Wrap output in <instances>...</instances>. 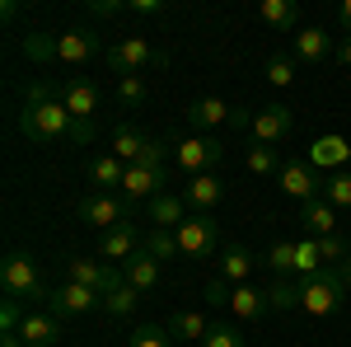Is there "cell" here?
Segmentation results:
<instances>
[{"mask_svg": "<svg viewBox=\"0 0 351 347\" xmlns=\"http://www.w3.org/2000/svg\"><path fill=\"white\" fill-rule=\"evenodd\" d=\"M19 132L43 141V146H56V141H75V117L61 104V85H33L24 99V113H19Z\"/></svg>", "mask_w": 351, "mask_h": 347, "instance_id": "1", "label": "cell"}, {"mask_svg": "<svg viewBox=\"0 0 351 347\" xmlns=\"http://www.w3.org/2000/svg\"><path fill=\"white\" fill-rule=\"evenodd\" d=\"M351 291V263L342 267H324L314 277H300L295 282V295H300V310L314 315V320H328L342 310V295Z\"/></svg>", "mask_w": 351, "mask_h": 347, "instance_id": "2", "label": "cell"}, {"mask_svg": "<svg viewBox=\"0 0 351 347\" xmlns=\"http://www.w3.org/2000/svg\"><path fill=\"white\" fill-rule=\"evenodd\" d=\"M61 104L75 117V146L94 141V117H99V108H104V89L94 80H84V76H75V80L61 85Z\"/></svg>", "mask_w": 351, "mask_h": 347, "instance_id": "3", "label": "cell"}, {"mask_svg": "<svg viewBox=\"0 0 351 347\" xmlns=\"http://www.w3.org/2000/svg\"><path fill=\"white\" fill-rule=\"evenodd\" d=\"M0 287H5L10 300H47V291L38 287V263H33V254H24V249L5 254V263H0Z\"/></svg>", "mask_w": 351, "mask_h": 347, "instance_id": "4", "label": "cell"}, {"mask_svg": "<svg viewBox=\"0 0 351 347\" xmlns=\"http://www.w3.org/2000/svg\"><path fill=\"white\" fill-rule=\"evenodd\" d=\"M28 52H33V56H56V61H89L94 52H108V47L99 43L94 28H71V33H61V38H52V43L33 38Z\"/></svg>", "mask_w": 351, "mask_h": 347, "instance_id": "5", "label": "cell"}, {"mask_svg": "<svg viewBox=\"0 0 351 347\" xmlns=\"http://www.w3.org/2000/svg\"><path fill=\"white\" fill-rule=\"evenodd\" d=\"M178 254H188V258H216V244H220V225L211 212H192L178 230Z\"/></svg>", "mask_w": 351, "mask_h": 347, "instance_id": "6", "label": "cell"}, {"mask_svg": "<svg viewBox=\"0 0 351 347\" xmlns=\"http://www.w3.org/2000/svg\"><path fill=\"white\" fill-rule=\"evenodd\" d=\"M164 66V52H155L145 38H122V43H112L108 52H104V66H108L112 76L122 80V76H141V66Z\"/></svg>", "mask_w": 351, "mask_h": 347, "instance_id": "7", "label": "cell"}, {"mask_svg": "<svg viewBox=\"0 0 351 347\" xmlns=\"http://www.w3.org/2000/svg\"><path fill=\"white\" fill-rule=\"evenodd\" d=\"M225 160V146H220L216 136H183L178 141V150H173V164L183 169V174H216V164Z\"/></svg>", "mask_w": 351, "mask_h": 347, "instance_id": "8", "label": "cell"}, {"mask_svg": "<svg viewBox=\"0 0 351 347\" xmlns=\"http://www.w3.org/2000/svg\"><path fill=\"white\" fill-rule=\"evenodd\" d=\"M80 221L84 225H99V235L104 230H117V225L132 221V202L127 197H112V192H89V197H80Z\"/></svg>", "mask_w": 351, "mask_h": 347, "instance_id": "9", "label": "cell"}, {"mask_svg": "<svg viewBox=\"0 0 351 347\" xmlns=\"http://www.w3.org/2000/svg\"><path fill=\"white\" fill-rule=\"evenodd\" d=\"M276 183H281V192L291 197V202H314V197H324V183L328 179H319V169L309 160H286L281 164V174H276Z\"/></svg>", "mask_w": 351, "mask_h": 347, "instance_id": "10", "label": "cell"}, {"mask_svg": "<svg viewBox=\"0 0 351 347\" xmlns=\"http://www.w3.org/2000/svg\"><path fill=\"white\" fill-rule=\"evenodd\" d=\"M47 310H52L56 320H75V315H94V310H104V295L80 287V282H61L56 291H47Z\"/></svg>", "mask_w": 351, "mask_h": 347, "instance_id": "11", "label": "cell"}, {"mask_svg": "<svg viewBox=\"0 0 351 347\" xmlns=\"http://www.w3.org/2000/svg\"><path fill=\"white\" fill-rule=\"evenodd\" d=\"M169 183V169L164 164H127V179H122V197L127 202H155Z\"/></svg>", "mask_w": 351, "mask_h": 347, "instance_id": "12", "label": "cell"}, {"mask_svg": "<svg viewBox=\"0 0 351 347\" xmlns=\"http://www.w3.org/2000/svg\"><path fill=\"white\" fill-rule=\"evenodd\" d=\"M291 127H295L291 104H267V108H258V113H253L248 136H253V141H263V146H281V141L291 136Z\"/></svg>", "mask_w": 351, "mask_h": 347, "instance_id": "13", "label": "cell"}, {"mask_svg": "<svg viewBox=\"0 0 351 347\" xmlns=\"http://www.w3.org/2000/svg\"><path fill=\"white\" fill-rule=\"evenodd\" d=\"M66 282H80V287H89V291L108 295L112 287H122V267L94 263V258H66Z\"/></svg>", "mask_w": 351, "mask_h": 347, "instance_id": "14", "label": "cell"}, {"mask_svg": "<svg viewBox=\"0 0 351 347\" xmlns=\"http://www.w3.org/2000/svg\"><path fill=\"white\" fill-rule=\"evenodd\" d=\"M136 249H145V235H141V225H132V221L99 235V254H104V263H127Z\"/></svg>", "mask_w": 351, "mask_h": 347, "instance_id": "15", "label": "cell"}, {"mask_svg": "<svg viewBox=\"0 0 351 347\" xmlns=\"http://www.w3.org/2000/svg\"><path fill=\"white\" fill-rule=\"evenodd\" d=\"M145 216H150V230H178L192 216V207L183 192H160L155 202H145Z\"/></svg>", "mask_w": 351, "mask_h": 347, "instance_id": "16", "label": "cell"}, {"mask_svg": "<svg viewBox=\"0 0 351 347\" xmlns=\"http://www.w3.org/2000/svg\"><path fill=\"white\" fill-rule=\"evenodd\" d=\"M234 117H239V108H230L225 99H192V108H188V122L192 127H202V136H216V127H234Z\"/></svg>", "mask_w": 351, "mask_h": 347, "instance_id": "17", "label": "cell"}, {"mask_svg": "<svg viewBox=\"0 0 351 347\" xmlns=\"http://www.w3.org/2000/svg\"><path fill=\"white\" fill-rule=\"evenodd\" d=\"M19 338H24V347H56L61 343V320L52 310H28L24 324H19Z\"/></svg>", "mask_w": 351, "mask_h": 347, "instance_id": "18", "label": "cell"}, {"mask_svg": "<svg viewBox=\"0 0 351 347\" xmlns=\"http://www.w3.org/2000/svg\"><path fill=\"white\" fill-rule=\"evenodd\" d=\"M122 282L136 287V291H155V287H160V258H155L150 249H136L132 258L122 263Z\"/></svg>", "mask_w": 351, "mask_h": 347, "instance_id": "19", "label": "cell"}, {"mask_svg": "<svg viewBox=\"0 0 351 347\" xmlns=\"http://www.w3.org/2000/svg\"><path fill=\"white\" fill-rule=\"evenodd\" d=\"M300 225H304V235H309V240L337 235V207H332L328 197H314V202H304V207H300Z\"/></svg>", "mask_w": 351, "mask_h": 347, "instance_id": "20", "label": "cell"}, {"mask_svg": "<svg viewBox=\"0 0 351 347\" xmlns=\"http://www.w3.org/2000/svg\"><path fill=\"white\" fill-rule=\"evenodd\" d=\"M253 254L248 249H239V244H230L225 254H220V263H216V277L220 282H230V287H248L253 282Z\"/></svg>", "mask_w": 351, "mask_h": 347, "instance_id": "21", "label": "cell"}, {"mask_svg": "<svg viewBox=\"0 0 351 347\" xmlns=\"http://www.w3.org/2000/svg\"><path fill=\"white\" fill-rule=\"evenodd\" d=\"M183 197H188L192 212H211V207H220V197H225V183H220L216 174H197V179H188Z\"/></svg>", "mask_w": 351, "mask_h": 347, "instance_id": "22", "label": "cell"}, {"mask_svg": "<svg viewBox=\"0 0 351 347\" xmlns=\"http://www.w3.org/2000/svg\"><path fill=\"white\" fill-rule=\"evenodd\" d=\"M347 160H351V141H342V136H332V132L309 146V164L314 169H342Z\"/></svg>", "mask_w": 351, "mask_h": 347, "instance_id": "23", "label": "cell"}, {"mask_svg": "<svg viewBox=\"0 0 351 347\" xmlns=\"http://www.w3.org/2000/svg\"><path fill=\"white\" fill-rule=\"evenodd\" d=\"M164 328H169V333H173L178 343H202V338L211 333V320H206L202 310H173Z\"/></svg>", "mask_w": 351, "mask_h": 347, "instance_id": "24", "label": "cell"}, {"mask_svg": "<svg viewBox=\"0 0 351 347\" xmlns=\"http://www.w3.org/2000/svg\"><path fill=\"white\" fill-rule=\"evenodd\" d=\"M267 310H271L267 291H258L253 282H248V287H234V295H230V315H234V320H263Z\"/></svg>", "mask_w": 351, "mask_h": 347, "instance_id": "25", "label": "cell"}, {"mask_svg": "<svg viewBox=\"0 0 351 347\" xmlns=\"http://www.w3.org/2000/svg\"><path fill=\"white\" fill-rule=\"evenodd\" d=\"M332 52H337V47H332V38H328L324 28H300V33H295V56H300V61L319 66V61H328Z\"/></svg>", "mask_w": 351, "mask_h": 347, "instance_id": "26", "label": "cell"}, {"mask_svg": "<svg viewBox=\"0 0 351 347\" xmlns=\"http://www.w3.org/2000/svg\"><path fill=\"white\" fill-rule=\"evenodd\" d=\"M122 179H127V164L117 160L112 150H104V155H94V160H89V183L99 188V192H108V188H122Z\"/></svg>", "mask_w": 351, "mask_h": 347, "instance_id": "27", "label": "cell"}, {"mask_svg": "<svg viewBox=\"0 0 351 347\" xmlns=\"http://www.w3.org/2000/svg\"><path fill=\"white\" fill-rule=\"evenodd\" d=\"M145 141H150V136H141L136 127H127V122H122V127L112 132V146H108V150H112L122 164H136L141 155H145Z\"/></svg>", "mask_w": 351, "mask_h": 347, "instance_id": "28", "label": "cell"}, {"mask_svg": "<svg viewBox=\"0 0 351 347\" xmlns=\"http://www.w3.org/2000/svg\"><path fill=\"white\" fill-rule=\"evenodd\" d=\"M258 14H263V24L281 28V33H291V28L300 24V5H295V0H263Z\"/></svg>", "mask_w": 351, "mask_h": 347, "instance_id": "29", "label": "cell"}, {"mask_svg": "<svg viewBox=\"0 0 351 347\" xmlns=\"http://www.w3.org/2000/svg\"><path fill=\"white\" fill-rule=\"evenodd\" d=\"M136 305H141V291L127 287V282L104 295V315H108V320H127V315H136Z\"/></svg>", "mask_w": 351, "mask_h": 347, "instance_id": "30", "label": "cell"}, {"mask_svg": "<svg viewBox=\"0 0 351 347\" xmlns=\"http://www.w3.org/2000/svg\"><path fill=\"white\" fill-rule=\"evenodd\" d=\"M281 150L276 146H263V141H253L248 146V174H258V179H267V174H281Z\"/></svg>", "mask_w": 351, "mask_h": 347, "instance_id": "31", "label": "cell"}, {"mask_svg": "<svg viewBox=\"0 0 351 347\" xmlns=\"http://www.w3.org/2000/svg\"><path fill=\"white\" fill-rule=\"evenodd\" d=\"M324 272V258H319V240H295V277H314Z\"/></svg>", "mask_w": 351, "mask_h": 347, "instance_id": "32", "label": "cell"}, {"mask_svg": "<svg viewBox=\"0 0 351 347\" xmlns=\"http://www.w3.org/2000/svg\"><path fill=\"white\" fill-rule=\"evenodd\" d=\"M202 347H248V338H243L239 324H211V333L202 338Z\"/></svg>", "mask_w": 351, "mask_h": 347, "instance_id": "33", "label": "cell"}, {"mask_svg": "<svg viewBox=\"0 0 351 347\" xmlns=\"http://www.w3.org/2000/svg\"><path fill=\"white\" fill-rule=\"evenodd\" d=\"M267 85H276V89H291V85H295V61L286 52L267 56Z\"/></svg>", "mask_w": 351, "mask_h": 347, "instance_id": "34", "label": "cell"}, {"mask_svg": "<svg viewBox=\"0 0 351 347\" xmlns=\"http://www.w3.org/2000/svg\"><path fill=\"white\" fill-rule=\"evenodd\" d=\"M117 104L127 108V113H136V108L145 104V80L141 76H122L117 80Z\"/></svg>", "mask_w": 351, "mask_h": 347, "instance_id": "35", "label": "cell"}, {"mask_svg": "<svg viewBox=\"0 0 351 347\" xmlns=\"http://www.w3.org/2000/svg\"><path fill=\"white\" fill-rule=\"evenodd\" d=\"M127 347H173V333H169L164 324H141Z\"/></svg>", "mask_w": 351, "mask_h": 347, "instance_id": "36", "label": "cell"}, {"mask_svg": "<svg viewBox=\"0 0 351 347\" xmlns=\"http://www.w3.org/2000/svg\"><path fill=\"white\" fill-rule=\"evenodd\" d=\"M267 267H271V272H281V277H286V272L295 277V240L271 244V249H267Z\"/></svg>", "mask_w": 351, "mask_h": 347, "instance_id": "37", "label": "cell"}, {"mask_svg": "<svg viewBox=\"0 0 351 347\" xmlns=\"http://www.w3.org/2000/svg\"><path fill=\"white\" fill-rule=\"evenodd\" d=\"M145 249H150L160 263H169V258L178 254V235H173V230H145Z\"/></svg>", "mask_w": 351, "mask_h": 347, "instance_id": "38", "label": "cell"}, {"mask_svg": "<svg viewBox=\"0 0 351 347\" xmlns=\"http://www.w3.org/2000/svg\"><path fill=\"white\" fill-rule=\"evenodd\" d=\"M324 197L337 207V212H347V207H351V174H328Z\"/></svg>", "mask_w": 351, "mask_h": 347, "instance_id": "39", "label": "cell"}, {"mask_svg": "<svg viewBox=\"0 0 351 347\" xmlns=\"http://www.w3.org/2000/svg\"><path fill=\"white\" fill-rule=\"evenodd\" d=\"M319 258H324V267H342L347 263V240L342 235H324L319 240Z\"/></svg>", "mask_w": 351, "mask_h": 347, "instance_id": "40", "label": "cell"}, {"mask_svg": "<svg viewBox=\"0 0 351 347\" xmlns=\"http://www.w3.org/2000/svg\"><path fill=\"white\" fill-rule=\"evenodd\" d=\"M267 300H271V310H300L295 282H286V277H281V282H276V287H271V291H267Z\"/></svg>", "mask_w": 351, "mask_h": 347, "instance_id": "41", "label": "cell"}, {"mask_svg": "<svg viewBox=\"0 0 351 347\" xmlns=\"http://www.w3.org/2000/svg\"><path fill=\"white\" fill-rule=\"evenodd\" d=\"M230 295H234V287H230V282H220V277H211V282H206V300H211L216 310H230Z\"/></svg>", "mask_w": 351, "mask_h": 347, "instance_id": "42", "label": "cell"}, {"mask_svg": "<svg viewBox=\"0 0 351 347\" xmlns=\"http://www.w3.org/2000/svg\"><path fill=\"white\" fill-rule=\"evenodd\" d=\"M127 10H132V14H141V19H155V14H164V5H160V0H132Z\"/></svg>", "mask_w": 351, "mask_h": 347, "instance_id": "43", "label": "cell"}, {"mask_svg": "<svg viewBox=\"0 0 351 347\" xmlns=\"http://www.w3.org/2000/svg\"><path fill=\"white\" fill-rule=\"evenodd\" d=\"M127 5H117V0H94L89 5V14H99V19H108V14H122Z\"/></svg>", "mask_w": 351, "mask_h": 347, "instance_id": "44", "label": "cell"}, {"mask_svg": "<svg viewBox=\"0 0 351 347\" xmlns=\"http://www.w3.org/2000/svg\"><path fill=\"white\" fill-rule=\"evenodd\" d=\"M337 24H342V33L351 38V0H342V10H337Z\"/></svg>", "mask_w": 351, "mask_h": 347, "instance_id": "45", "label": "cell"}, {"mask_svg": "<svg viewBox=\"0 0 351 347\" xmlns=\"http://www.w3.org/2000/svg\"><path fill=\"white\" fill-rule=\"evenodd\" d=\"M332 56H337L342 66H351V38H342V43H337V52H332Z\"/></svg>", "mask_w": 351, "mask_h": 347, "instance_id": "46", "label": "cell"}, {"mask_svg": "<svg viewBox=\"0 0 351 347\" xmlns=\"http://www.w3.org/2000/svg\"><path fill=\"white\" fill-rule=\"evenodd\" d=\"M0 347H24V338H19V333H5V343Z\"/></svg>", "mask_w": 351, "mask_h": 347, "instance_id": "47", "label": "cell"}, {"mask_svg": "<svg viewBox=\"0 0 351 347\" xmlns=\"http://www.w3.org/2000/svg\"><path fill=\"white\" fill-rule=\"evenodd\" d=\"M347 263H351V240H347Z\"/></svg>", "mask_w": 351, "mask_h": 347, "instance_id": "48", "label": "cell"}, {"mask_svg": "<svg viewBox=\"0 0 351 347\" xmlns=\"http://www.w3.org/2000/svg\"><path fill=\"white\" fill-rule=\"evenodd\" d=\"M347 164H351V160H347Z\"/></svg>", "mask_w": 351, "mask_h": 347, "instance_id": "49", "label": "cell"}]
</instances>
